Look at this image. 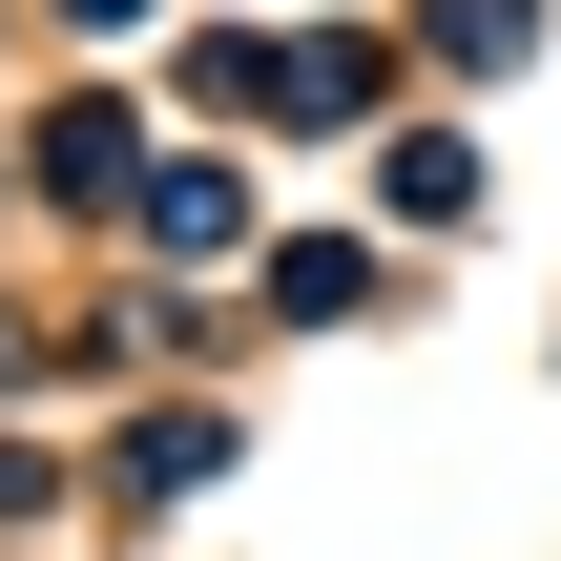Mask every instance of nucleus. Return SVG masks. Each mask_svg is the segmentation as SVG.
Returning a JSON list of instances; mask_svg holds the SVG:
<instances>
[{"label":"nucleus","mask_w":561,"mask_h":561,"mask_svg":"<svg viewBox=\"0 0 561 561\" xmlns=\"http://www.w3.org/2000/svg\"><path fill=\"white\" fill-rule=\"evenodd\" d=\"M146 229H167V250H229V229H250V187H208V167H167V187H146Z\"/></svg>","instance_id":"nucleus-2"},{"label":"nucleus","mask_w":561,"mask_h":561,"mask_svg":"<svg viewBox=\"0 0 561 561\" xmlns=\"http://www.w3.org/2000/svg\"><path fill=\"white\" fill-rule=\"evenodd\" d=\"M375 187H396V208H416V229H458V208H479V146H458V125H416V146H396V167H375Z\"/></svg>","instance_id":"nucleus-1"},{"label":"nucleus","mask_w":561,"mask_h":561,"mask_svg":"<svg viewBox=\"0 0 561 561\" xmlns=\"http://www.w3.org/2000/svg\"><path fill=\"white\" fill-rule=\"evenodd\" d=\"M62 21H104V42H125V21H146V0H62Z\"/></svg>","instance_id":"nucleus-3"}]
</instances>
